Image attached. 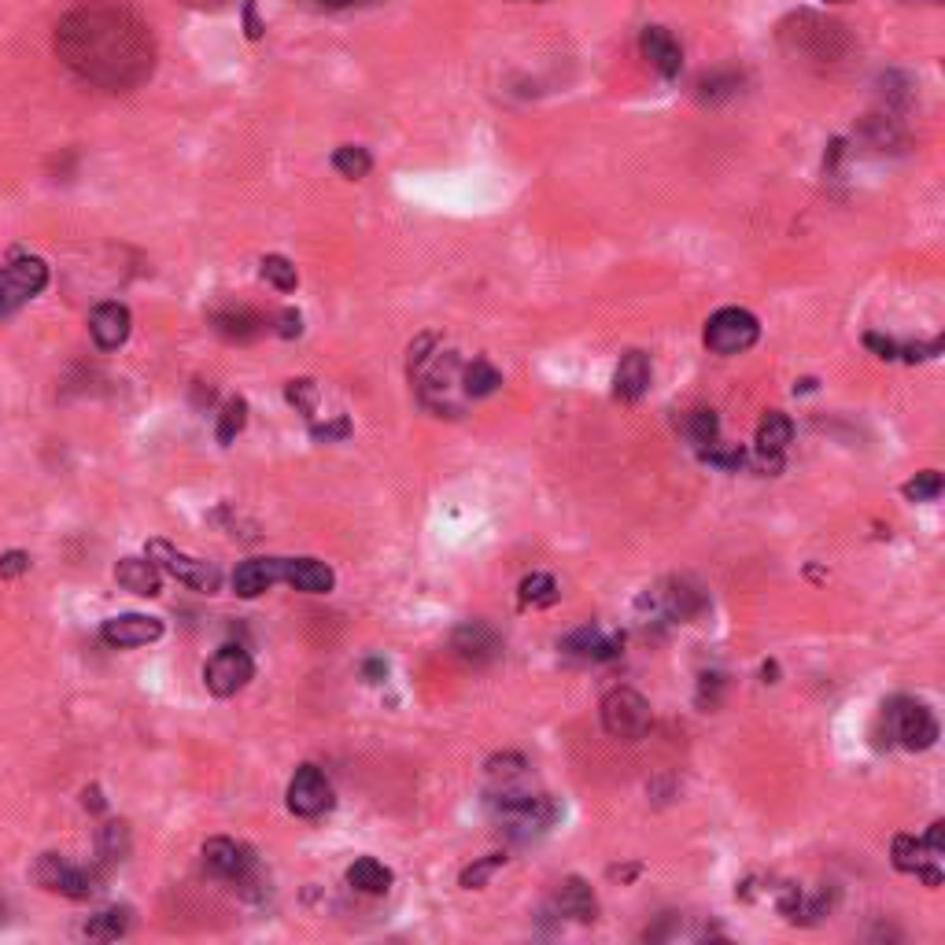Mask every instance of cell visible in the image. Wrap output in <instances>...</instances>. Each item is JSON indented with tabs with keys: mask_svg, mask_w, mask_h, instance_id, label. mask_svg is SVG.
I'll use <instances>...</instances> for the list:
<instances>
[{
	"mask_svg": "<svg viewBox=\"0 0 945 945\" xmlns=\"http://www.w3.org/2000/svg\"><path fill=\"white\" fill-rule=\"evenodd\" d=\"M56 56L96 90L126 93L156 68V38L126 0H85L60 19Z\"/></svg>",
	"mask_w": 945,
	"mask_h": 945,
	"instance_id": "obj_1",
	"label": "cell"
},
{
	"mask_svg": "<svg viewBox=\"0 0 945 945\" xmlns=\"http://www.w3.org/2000/svg\"><path fill=\"white\" fill-rule=\"evenodd\" d=\"M602 728H606L613 739H624V742H635L651 731L654 724V713H651V702H646L640 690L632 687H613L606 690L602 698Z\"/></svg>",
	"mask_w": 945,
	"mask_h": 945,
	"instance_id": "obj_2",
	"label": "cell"
},
{
	"mask_svg": "<svg viewBox=\"0 0 945 945\" xmlns=\"http://www.w3.org/2000/svg\"><path fill=\"white\" fill-rule=\"evenodd\" d=\"M145 558H152V562L159 565V573H170L174 580L189 584L193 591H204V595H215L218 584H222V573H218L215 562H204V558L185 554L167 540H148Z\"/></svg>",
	"mask_w": 945,
	"mask_h": 945,
	"instance_id": "obj_3",
	"label": "cell"
},
{
	"mask_svg": "<svg viewBox=\"0 0 945 945\" xmlns=\"http://www.w3.org/2000/svg\"><path fill=\"white\" fill-rule=\"evenodd\" d=\"M757 336H761V325L742 307H720L717 314H709L706 333H702L713 355H742L757 344Z\"/></svg>",
	"mask_w": 945,
	"mask_h": 945,
	"instance_id": "obj_4",
	"label": "cell"
},
{
	"mask_svg": "<svg viewBox=\"0 0 945 945\" xmlns=\"http://www.w3.org/2000/svg\"><path fill=\"white\" fill-rule=\"evenodd\" d=\"M49 284V267L45 259L38 256H27V259H15L0 270V318L15 314L19 307L30 303L34 295Z\"/></svg>",
	"mask_w": 945,
	"mask_h": 945,
	"instance_id": "obj_5",
	"label": "cell"
},
{
	"mask_svg": "<svg viewBox=\"0 0 945 945\" xmlns=\"http://www.w3.org/2000/svg\"><path fill=\"white\" fill-rule=\"evenodd\" d=\"M886 720H890L894 739L905 746V750H912V754L931 750L934 739H938V720H934V713L923 706V702H912V698L890 702Z\"/></svg>",
	"mask_w": 945,
	"mask_h": 945,
	"instance_id": "obj_6",
	"label": "cell"
},
{
	"mask_svg": "<svg viewBox=\"0 0 945 945\" xmlns=\"http://www.w3.org/2000/svg\"><path fill=\"white\" fill-rule=\"evenodd\" d=\"M251 676H256V662L245 646H218L211 662L204 665V684L215 698L240 695L251 684Z\"/></svg>",
	"mask_w": 945,
	"mask_h": 945,
	"instance_id": "obj_7",
	"label": "cell"
},
{
	"mask_svg": "<svg viewBox=\"0 0 945 945\" xmlns=\"http://www.w3.org/2000/svg\"><path fill=\"white\" fill-rule=\"evenodd\" d=\"M284 801H289V809L295 817L314 820L333 809V783H329L318 765H303V768H295V776L289 779V795H284Z\"/></svg>",
	"mask_w": 945,
	"mask_h": 945,
	"instance_id": "obj_8",
	"label": "cell"
},
{
	"mask_svg": "<svg viewBox=\"0 0 945 945\" xmlns=\"http://www.w3.org/2000/svg\"><path fill=\"white\" fill-rule=\"evenodd\" d=\"M38 879H41V886H45V890H56V894L74 897V901L93 897L96 886H101V872H93V868H74L68 861H60L56 853L41 856Z\"/></svg>",
	"mask_w": 945,
	"mask_h": 945,
	"instance_id": "obj_9",
	"label": "cell"
},
{
	"mask_svg": "<svg viewBox=\"0 0 945 945\" xmlns=\"http://www.w3.org/2000/svg\"><path fill=\"white\" fill-rule=\"evenodd\" d=\"M204 868L218 879H229V883H245L256 872V856H251L248 845L233 839H211L204 845Z\"/></svg>",
	"mask_w": 945,
	"mask_h": 945,
	"instance_id": "obj_10",
	"label": "cell"
},
{
	"mask_svg": "<svg viewBox=\"0 0 945 945\" xmlns=\"http://www.w3.org/2000/svg\"><path fill=\"white\" fill-rule=\"evenodd\" d=\"M163 635V621L148 617V613H123V617L104 621L101 640L115 651H129V646H148Z\"/></svg>",
	"mask_w": 945,
	"mask_h": 945,
	"instance_id": "obj_11",
	"label": "cell"
},
{
	"mask_svg": "<svg viewBox=\"0 0 945 945\" xmlns=\"http://www.w3.org/2000/svg\"><path fill=\"white\" fill-rule=\"evenodd\" d=\"M790 439H795V422H790L783 411H768L761 417V425H757V439H754L761 469L776 472L779 466H783V455H787Z\"/></svg>",
	"mask_w": 945,
	"mask_h": 945,
	"instance_id": "obj_12",
	"label": "cell"
},
{
	"mask_svg": "<svg viewBox=\"0 0 945 945\" xmlns=\"http://www.w3.org/2000/svg\"><path fill=\"white\" fill-rule=\"evenodd\" d=\"M450 651L469 665H488L502 654V640H499V632L488 629L485 621H469L450 635Z\"/></svg>",
	"mask_w": 945,
	"mask_h": 945,
	"instance_id": "obj_13",
	"label": "cell"
},
{
	"mask_svg": "<svg viewBox=\"0 0 945 945\" xmlns=\"http://www.w3.org/2000/svg\"><path fill=\"white\" fill-rule=\"evenodd\" d=\"M129 329H134V318H129L126 303L107 300V303H101L90 314V333H93L96 347H101V351H118V347H123L129 340Z\"/></svg>",
	"mask_w": 945,
	"mask_h": 945,
	"instance_id": "obj_14",
	"label": "cell"
},
{
	"mask_svg": "<svg viewBox=\"0 0 945 945\" xmlns=\"http://www.w3.org/2000/svg\"><path fill=\"white\" fill-rule=\"evenodd\" d=\"M640 49L646 63L662 74V79H679V71H684V49H679V41L668 34L665 27H646L643 38H640Z\"/></svg>",
	"mask_w": 945,
	"mask_h": 945,
	"instance_id": "obj_15",
	"label": "cell"
},
{
	"mask_svg": "<svg viewBox=\"0 0 945 945\" xmlns=\"http://www.w3.org/2000/svg\"><path fill=\"white\" fill-rule=\"evenodd\" d=\"M281 580H284V558H251V562L237 565L233 591L240 599H259L273 584H281Z\"/></svg>",
	"mask_w": 945,
	"mask_h": 945,
	"instance_id": "obj_16",
	"label": "cell"
},
{
	"mask_svg": "<svg viewBox=\"0 0 945 945\" xmlns=\"http://www.w3.org/2000/svg\"><path fill=\"white\" fill-rule=\"evenodd\" d=\"M890 856H894V868H897V872L920 875L927 886H938V883H942L938 856H934L927 845H923V839H912V834H897Z\"/></svg>",
	"mask_w": 945,
	"mask_h": 945,
	"instance_id": "obj_17",
	"label": "cell"
},
{
	"mask_svg": "<svg viewBox=\"0 0 945 945\" xmlns=\"http://www.w3.org/2000/svg\"><path fill=\"white\" fill-rule=\"evenodd\" d=\"M211 325H215L218 336L229 340V344H251V340H259L270 329L267 318H262L259 311H251V307H229V311H218V314H211Z\"/></svg>",
	"mask_w": 945,
	"mask_h": 945,
	"instance_id": "obj_18",
	"label": "cell"
},
{
	"mask_svg": "<svg viewBox=\"0 0 945 945\" xmlns=\"http://www.w3.org/2000/svg\"><path fill=\"white\" fill-rule=\"evenodd\" d=\"M284 584H292L303 595H329L336 584L333 569L318 558H284Z\"/></svg>",
	"mask_w": 945,
	"mask_h": 945,
	"instance_id": "obj_19",
	"label": "cell"
},
{
	"mask_svg": "<svg viewBox=\"0 0 945 945\" xmlns=\"http://www.w3.org/2000/svg\"><path fill=\"white\" fill-rule=\"evenodd\" d=\"M562 651L573 654V657H584V662H610V657H617L621 640L595 629V624H584V629H577L573 635H565Z\"/></svg>",
	"mask_w": 945,
	"mask_h": 945,
	"instance_id": "obj_20",
	"label": "cell"
},
{
	"mask_svg": "<svg viewBox=\"0 0 945 945\" xmlns=\"http://www.w3.org/2000/svg\"><path fill=\"white\" fill-rule=\"evenodd\" d=\"M646 388H651V355L629 351V355L621 359L617 373H613V395L624 403H635V399H643Z\"/></svg>",
	"mask_w": 945,
	"mask_h": 945,
	"instance_id": "obj_21",
	"label": "cell"
},
{
	"mask_svg": "<svg viewBox=\"0 0 945 945\" xmlns=\"http://www.w3.org/2000/svg\"><path fill=\"white\" fill-rule=\"evenodd\" d=\"M554 905L558 912H565L569 920L577 923H591L599 916V897L595 890H591V883H584L580 875H569L558 883V894H554Z\"/></svg>",
	"mask_w": 945,
	"mask_h": 945,
	"instance_id": "obj_22",
	"label": "cell"
},
{
	"mask_svg": "<svg viewBox=\"0 0 945 945\" xmlns=\"http://www.w3.org/2000/svg\"><path fill=\"white\" fill-rule=\"evenodd\" d=\"M115 580L141 599H156L163 591L159 565L152 562V558H123V562L115 565Z\"/></svg>",
	"mask_w": 945,
	"mask_h": 945,
	"instance_id": "obj_23",
	"label": "cell"
},
{
	"mask_svg": "<svg viewBox=\"0 0 945 945\" xmlns=\"http://www.w3.org/2000/svg\"><path fill=\"white\" fill-rule=\"evenodd\" d=\"M347 886H355L359 894H388L392 872L381 861H373V856H359V861L347 868Z\"/></svg>",
	"mask_w": 945,
	"mask_h": 945,
	"instance_id": "obj_24",
	"label": "cell"
},
{
	"mask_svg": "<svg viewBox=\"0 0 945 945\" xmlns=\"http://www.w3.org/2000/svg\"><path fill=\"white\" fill-rule=\"evenodd\" d=\"M499 384H502V373L485 359H472L469 366L461 370V392H466L469 399H485V395L496 392Z\"/></svg>",
	"mask_w": 945,
	"mask_h": 945,
	"instance_id": "obj_25",
	"label": "cell"
},
{
	"mask_svg": "<svg viewBox=\"0 0 945 945\" xmlns=\"http://www.w3.org/2000/svg\"><path fill=\"white\" fill-rule=\"evenodd\" d=\"M662 606H665L668 617L690 621L702 606H706V599H702L695 588H687L684 580H676V584H668V591H662Z\"/></svg>",
	"mask_w": 945,
	"mask_h": 945,
	"instance_id": "obj_26",
	"label": "cell"
},
{
	"mask_svg": "<svg viewBox=\"0 0 945 945\" xmlns=\"http://www.w3.org/2000/svg\"><path fill=\"white\" fill-rule=\"evenodd\" d=\"M521 606H536V610H547L554 606L558 599H562V588H558V580L551 573H532L521 580Z\"/></svg>",
	"mask_w": 945,
	"mask_h": 945,
	"instance_id": "obj_27",
	"label": "cell"
},
{
	"mask_svg": "<svg viewBox=\"0 0 945 945\" xmlns=\"http://www.w3.org/2000/svg\"><path fill=\"white\" fill-rule=\"evenodd\" d=\"M126 931H129V908H104L85 923V934H90V938H101V942L123 938Z\"/></svg>",
	"mask_w": 945,
	"mask_h": 945,
	"instance_id": "obj_28",
	"label": "cell"
},
{
	"mask_svg": "<svg viewBox=\"0 0 945 945\" xmlns=\"http://www.w3.org/2000/svg\"><path fill=\"white\" fill-rule=\"evenodd\" d=\"M333 167H336V174H344V178L359 181V178H366V174H370L373 159H370L366 148H359V145H340V148L333 152Z\"/></svg>",
	"mask_w": 945,
	"mask_h": 945,
	"instance_id": "obj_29",
	"label": "cell"
},
{
	"mask_svg": "<svg viewBox=\"0 0 945 945\" xmlns=\"http://www.w3.org/2000/svg\"><path fill=\"white\" fill-rule=\"evenodd\" d=\"M739 85H742V79L735 71L709 74V79H702V85H698V101L702 104H720V101H728V96L739 93Z\"/></svg>",
	"mask_w": 945,
	"mask_h": 945,
	"instance_id": "obj_30",
	"label": "cell"
},
{
	"mask_svg": "<svg viewBox=\"0 0 945 945\" xmlns=\"http://www.w3.org/2000/svg\"><path fill=\"white\" fill-rule=\"evenodd\" d=\"M245 425H248V403L245 399H229L222 406V414H218V444L229 447L240 433H245Z\"/></svg>",
	"mask_w": 945,
	"mask_h": 945,
	"instance_id": "obj_31",
	"label": "cell"
},
{
	"mask_svg": "<svg viewBox=\"0 0 945 945\" xmlns=\"http://www.w3.org/2000/svg\"><path fill=\"white\" fill-rule=\"evenodd\" d=\"M262 278H267L278 292H295V284H300V273H295V267L284 256L262 259Z\"/></svg>",
	"mask_w": 945,
	"mask_h": 945,
	"instance_id": "obj_32",
	"label": "cell"
},
{
	"mask_svg": "<svg viewBox=\"0 0 945 945\" xmlns=\"http://www.w3.org/2000/svg\"><path fill=\"white\" fill-rule=\"evenodd\" d=\"M942 496V472L938 469H923L905 485V499L912 502H934Z\"/></svg>",
	"mask_w": 945,
	"mask_h": 945,
	"instance_id": "obj_33",
	"label": "cell"
},
{
	"mask_svg": "<svg viewBox=\"0 0 945 945\" xmlns=\"http://www.w3.org/2000/svg\"><path fill=\"white\" fill-rule=\"evenodd\" d=\"M702 458H706L709 466H717V469H728V472H735V469H742V461H746V450H742L739 444H720V439H713L709 447H702Z\"/></svg>",
	"mask_w": 945,
	"mask_h": 945,
	"instance_id": "obj_34",
	"label": "cell"
},
{
	"mask_svg": "<svg viewBox=\"0 0 945 945\" xmlns=\"http://www.w3.org/2000/svg\"><path fill=\"white\" fill-rule=\"evenodd\" d=\"M690 439H695V447L702 450V447H709L713 439L720 436V417L713 414V411H695L690 414Z\"/></svg>",
	"mask_w": 945,
	"mask_h": 945,
	"instance_id": "obj_35",
	"label": "cell"
},
{
	"mask_svg": "<svg viewBox=\"0 0 945 945\" xmlns=\"http://www.w3.org/2000/svg\"><path fill=\"white\" fill-rule=\"evenodd\" d=\"M507 864V856L502 853H491V856H485V861H477V864H469L466 872H461V879L458 883L466 886V890H480L491 879V872H496V868H502Z\"/></svg>",
	"mask_w": 945,
	"mask_h": 945,
	"instance_id": "obj_36",
	"label": "cell"
},
{
	"mask_svg": "<svg viewBox=\"0 0 945 945\" xmlns=\"http://www.w3.org/2000/svg\"><path fill=\"white\" fill-rule=\"evenodd\" d=\"M101 850L107 856V864H118L129 850V834H126V823H107L104 834H101Z\"/></svg>",
	"mask_w": 945,
	"mask_h": 945,
	"instance_id": "obj_37",
	"label": "cell"
},
{
	"mask_svg": "<svg viewBox=\"0 0 945 945\" xmlns=\"http://www.w3.org/2000/svg\"><path fill=\"white\" fill-rule=\"evenodd\" d=\"M284 395H289V403L295 406V411H303L307 417H314V399H318V384L311 377H300V381H289V388H284Z\"/></svg>",
	"mask_w": 945,
	"mask_h": 945,
	"instance_id": "obj_38",
	"label": "cell"
},
{
	"mask_svg": "<svg viewBox=\"0 0 945 945\" xmlns=\"http://www.w3.org/2000/svg\"><path fill=\"white\" fill-rule=\"evenodd\" d=\"M30 569V554L27 551H8L4 558H0V577H23Z\"/></svg>",
	"mask_w": 945,
	"mask_h": 945,
	"instance_id": "obj_39",
	"label": "cell"
},
{
	"mask_svg": "<svg viewBox=\"0 0 945 945\" xmlns=\"http://www.w3.org/2000/svg\"><path fill=\"white\" fill-rule=\"evenodd\" d=\"M864 344L872 347V351H879V359H897V355H901V347H897V344H894V340H890V336L868 333V336H864Z\"/></svg>",
	"mask_w": 945,
	"mask_h": 945,
	"instance_id": "obj_40",
	"label": "cell"
},
{
	"mask_svg": "<svg viewBox=\"0 0 945 945\" xmlns=\"http://www.w3.org/2000/svg\"><path fill=\"white\" fill-rule=\"evenodd\" d=\"M923 845H927V850H931L934 856H942V853H945V823H942V820H934V823H931V831H927V839H923Z\"/></svg>",
	"mask_w": 945,
	"mask_h": 945,
	"instance_id": "obj_41",
	"label": "cell"
},
{
	"mask_svg": "<svg viewBox=\"0 0 945 945\" xmlns=\"http://www.w3.org/2000/svg\"><path fill=\"white\" fill-rule=\"evenodd\" d=\"M278 333H281V336H300V333H303V318L295 314V311H284V314L278 318Z\"/></svg>",
	"mask_w": 945,
	"mask_h": 945,
	"instance_id": "obj_42",
	"label": "cell"
},
{
	"mask_svg": "<svg viewBox=\"0 0 945 945\" xmlns=\"http://www.w3.org/2000/svg\"><path fill=\"white\" fill-rule=\"evenodd\" d=\"M384 673H388V665H384V662H370V665H366L370 684H381V676H384Z\"/></svg>",
	"mask_w": 945,
	"mask_h": 945,
	"instance_id": "obj_43",
	"label": "cell"
},
{
	"mask_svg": "<svg viewBox=\"0 0 945 945\" xmlns=\"http://www.w3.org/2000/svg\"><path fill=\"white\" fill-rule=\"evenodd\" d=\"M85 809H104V798H101V790H85Z\"/></svg>",
	"mask_w": 945,
	"mask_h": 945,
	"instance_id": "obj_44",
	"label": "cell"
},
{
	"mask_svg": "<svg viewBox=\"0 0 945 945\" xmlns=\"http://www.w3.org/2000/svg\"><path fill=\"white\" fill-rule=\"evenodd\" d=\"M325 8H351V4H362V0H322Z\"/></svg>",
	"mask_w": 945,
	"mask_h": 945,
	"instance_id": "obj_45",
	"label": "cell"
},
{
	"mask_svg": "<svg viewBox=\"0 0 945 945\" xmlns=\"http://www.w3.org/2000/svg\"><path fill=\"white\" fill-rule=\"evenodd\" d=\"M828 4H842V0H828Z\"/></svg>",
	"mask_w": 945,
	"mask_h": 945,
	"instance_id": "obj_46",
	"label": "cell"
}]
</instances>
